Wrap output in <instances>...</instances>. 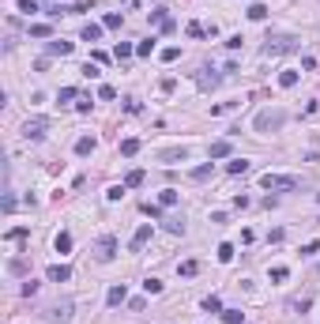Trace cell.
<instances>
[{
	"label": "cell",
	"mask_w": 320,
	"mask_h": 324,
	"mask_svg": "<svg viewBox=\"0 0 320 324\" xmlns=\"http://www.w3.org/2000/svg\"><path fill=\"white\" fill-rule=\"evenodd\" d=\"M98 98H106V102H110V98H117V91H113L110 83H102V87H98Z\"/></svg>",
	"instance_id": "33"
},
{
	"label": "cell",
	"mask_w": 320,
	"mask_h": 324,
	"mask_svg": "<svg viewBox=\"0 0 320 324\" xmlns=\"http://www.w3.org/2000/svg\"><path fill=\"white\" fill-rule=\"evenodd\" d=\"M147 241H151V222H144V226H140V230L132 234V241H128V245H132V253H140V249H144Z\"/></svg>",
	"instance_id": "6"
},
{
	"label": "cell",
	"mask_w": 320,
	"mask_h": 324,
	"mask_svg": "<svg viewBox=\"0 0 320 324\" xmlns=\"http://www.w3.org/2000/svg\"><path fill=\"white\" fill-rule=\"evenodd\" d=\"M30 34H34V38H49V23H34Z\"/></svg>",
	"instance_id": "29"
},
{
	"label": "cell",
	"mask_w": 320,
	"mask_h": 324,
	"mask_svg": "<svg viewBox=\"0 0 320 324\" xmlns=\"http://www.w3.org/2000/svg\"><path fill=\"white\" fill-rule=\"evenodd\" d=\"M222 321H226V324H241L245 313H241V309H222Z\"/></svg>",
	"instance_id": "22"
},
{
	"label": "cell",
	"mask_w": 320,
	"mask_h": 324,
	"mask_svg": "<svg viewBox=\"0 0 320 324\" xmlns=\"http://www.w3.org/2000/svg\"><path fill=\"white\" fill-rule=\"evenodd\" d=\"M294 49H298L294 34H275V38L264 42V53H268V57H283V53H294Z\"/></svg>",
	"instance_id": "2"
},
{
	"label": "cell",
	"mask_w": 320,
	"mask_h": 324,
	"mask_svg": "<svg viewBox=\"0 0 320 324\" xmlns=\"http://www.w3.org/2000/svg\"><path fill=\"white\" fill-rule=\"evenodd\" d=\"M287 275H290V272H287V268H283V264H279V268H271V279H275V283H283V279H287Z\"/></svg>",
	"instance_id": "38"
},
{
	"label": "cell",
	"mask_w": 320,
	"mask_h": 324,
	"mask_svg": "<svg viewBox=\"0 0 320 324\" xmlns=\"http://www.w3.org/2000/svg\"><path fill=\"white\" fill-rule=\"evenodd\" d=\"M76 98V87H60V94H57V102L64 106V102H72Z\"/></svg>",
	"instance_id": "28"
},
{
	"label": "cell",
	"mask_w": 320,
	"mask_h": 324,
	"mask_svg": "<svg viewBox=\"0 0 320 324\" xmlns=\"http://www.w3.org/2000/svg\"><path fill=\"white\" fill-rule=\"evenodd\" d=\"M132 53H136V45H128V42H121V45H117V49H113V57H117V60H128V57H132Z\"/></svg>",
	"instance_id": "23"
},
{
	"label": "cell",
	"mask_w": 320,
	"mask_h": 324,
	"mask_svg": "<svg viewBox=\"0 0 320 324\" xmlns=\"http://www.w3.org/2000/svg\"><path fill=\"white\" fill-rule=\"evenodd\" d=\"M102 26H106V30H121V15H117V11H110V15L102 19Z\"/></svg>",
	"instance_id": "24"
},
{
	"label": "cell",
	"mask_w": 320,
	"mask_h": 324,
	"mask_svg": "<svg viewBox=\"0 0 320 324\" xmlns=\"http://www.w3.org/2000/svg\"><path fill=\"white\" fill-rule=\"evenodd\" d=\"M26 238V226H15V230H8V241H23Z\"/></svg>",
	"instance_id": "36"
},
{
	"label": "cell",
	"mask_w": 320,
	"mask_h": 324,
	"mask_svg": "<svg viewBox=\"0 0 320 324\" xmlns=\"http://www.w3.org/2000/svg\"><path fill=\"white\" fill-rule=\"evenodd\" d=\"M159 204H162V207H173V204H177V188H162Z\"/></svg>",
	"instance_id": "20"
},
{
	"label": "cell",
	"mask_w": 320,
	"mask_h": 324,
	"mask_svg": "<svg viewBox=\"0 0 320 324\" xmlns=\"http://www.w3.org/2000/svg\"><path fill=\"white\" fill-rule=\"evenodd\" d=\"M98 38H102V26L98 23H87L83 26V42H98Z\"/></svg>",
	"instance_id": "15"
},
{
	"label": "cell",
	"mask_w": 320,
	"mask_h": 324,
	"mask_svg": "<svg viewBox=\"0 0 320 324\" xmlns=\"http://www.w3.org/2000/svg\"><path fill=\"white\" fill-rule=\"evenodd\" d=\"M106 302H110V306H125V302H128V290H125V283H117V287H110V294H106Z\"/></svg>",
	"instance_id": "8"
},
{
	"label": "cell",
	"mask_w": 320,
	"mask_h": 324,
	"mask_svg": "<svg viewBox=\"0 0 320 324\" xmlns=\"http://www.w3.org/2000/svg\"><path fill=\"white\" fill-rule=\"evenodd\" d=\"M136 53H140V57H151V53H155V38H151V42H140Z\"/></svg>",
	"instance_id": "30"
},
{
	"label": "cell",
	"mask_w": 320,
	"mask_h": 324,
	"mask_svg": "<svg viewBox=\"0 0 320 324\" xmlns=\"http://www.w3.org/2000/svg\"><path fill=\"white\" fill-rule=\"evenodd\" d=\"M249 19H256V23L268 19V8H264V4H253V8H249Z\"/></svg>",
	"instance_id": "25"
},
{
	"label": "cell",
	"mask_w": 320,
	"mask_h": 324,
	"mask_svg": "<svg viewBox=\"0 0 320 324\" xmlns=\"http://www.w3.org/2000/svg\"><path fill=\"white\" fill-rule=\"evenodd\" d=\"M53 245H57V253H72V234H68V230H60Z\"/></svg>",
	"instance_id": "13"
},
{
	"label": "cell",
	"mask_w": 320,
	"mask_h": 324,
	"mask_svg": "<svg viewBox=\"0 0 320 324\" xmlns=\"http://www.w3.org/2000/svg\"><path fill=\"white\" fill-rule=\"evenodd\" d=\"M45 128H49V121H45V117H30V121L23 125V136H26V140H42Z\"/></svg>",
	"instance_id": "4"
},
{
	"label": "cell",
	"mask_w": 320,
	"mask_h": 324,
	"mask_svg": "<svg viewBox=\"0 0 320 324\" xmlns=\"http://www.w3.org/2000/svg\"><path fill=\"white\" fill-rule=\"evenodd\" d=\"M260 185L268 188V192H294V188L302 185V181H298V177H290V173H264V177H260Z\"/></svg>",
	"instance_id": "1"
},
{
	"label": "cell",
	"mask_w": 320,
	"mask_h": 324,
	"mask_svg": "<svg viewBox=\"0 0 320 324\" xmlns=\"http://www.w3.org/2000/svg\"><path fill=\"white\" fill-rule=\"evenodd\" d=\"M207 155H211V159H226V155H230V140H215Z\"/></svg>",
	"instance_id": "12"
},
{
	"label": "cell",
	"mask_w": 320,
	"mask_h": 324,
	"mask_svg": "<svg viewBox=\"0 0 320 324\" xmlns=\"http://www.w3.org/2000/svg\"><path fill=\"white\" fill-rule=\"evenodd\" d=\"M136 151H140V140H136V136H128L125 144H121V155H125V159H132Z\"/></svg>",
	"instance_id": "16"
},
{
	"label": "cell",
	"mask_w": 320,
	"mask_h": 324,
	"mask_svg": "<svg viewBox=\"0 0 320 324\" xmlns=\"http://www.w3.org/2000/svg\"><path fill=\"white\" fill-rule=\"evenodd\" d=\"M94 253H98V260H113V256H117V238H113V234H106V238H98V245H94Z\"/></svg>",
	"instance_id": "5"
},
{
	"label": "cell",
	"mask_w": 320,
	"mask_h": 324,
	"mask_svg": "<svg viewBox=\"0 0 320 324\" xmlns=\"http://www.w3.org/2000/svg\"><path fill=\"white\" fill-rule=\"evenodd\" d=\"M283 125H287V113H283V110L256 113V132H275V128H283Z\"/></svg>",
	"instance_id": "3"
},
{
	"label": "cell",
	"mask_w": 320,
	"mask_h": 324,
	"mask_svg": "<svg viewBox=\"0 0 320 324\" xmlns=\"http://www.w3.org/2000/svg\"><path fill=\"white\" fill-rule=\"evenodd\" d=\"M196 268H200V264H196V260H185V264L177 268V272H181V275H196Z\"/></svg>",
	"instance_id": "35"
},
{
	"label": "cell",
	"mask_w": 320,
	"mask_h": 324,
	"mask_svg": "<svg viewBox=\"0 0 320 324\" xmlns=\"http://www.w3.org/2000/svg\"><path fill=\"white\" fill-rule=\"evenodd\" d=\"M45 275H49V283H64V279H72V268L68 264H53Z\"/></svg>",
	"instance_id": "9"
},
{
	"label": "cell",
	"mask_w": 320,
	"mask_h": 324,
	"mask_svg": "<svg viewBox=\"0 0 320 324\" xmlns=\"http://www.w3.org/2000/svg\"><path fill=\"white\" fill-rule=\"evenodd\" d=\"M159 57H162V60H166V64H169V60H177V57H181V49H177V45H166V49H162Z\"/></svg>",
	"instance_id": "27"
},
{
	"label": "cell",
	"mask_w": 320,
	"mask_h": 324,
	"mask_svg": "<svg viewBox=\"0 0 320 324\" xmlns=\"http://www.w3.org/2000/svg\"><path fill=\"white\" fill-rule=\"evenodd\" d=\"M45 49H49V57H68V53L76 49V45H72V42H60V38H57V42H49Z\"/></svg>",
	"instance_id": "11"
},
{
	"label": "cell",
	"mask_w": 320,
	"mask_h": 324,
	"mask_svg": "<svg viewBox=\"0 0 320 324\" xmlns=\"http://www.w3.org/2000/svg\"><path fill=\"white\" fill-rule=\"evenodd\" d=\"M121 196H125V185H113L110 192H106V200H121Z\"/></svg>",
	"instance_id": "39"
},
{
	"label": "cell",
	"mask_w": 320,
	"mask_h": 324,
	"mask_svg": "<svg viewBox=\"0 0 320 324\" xmlns=\"http://www.w3.org/2000/svg\"><path fill=\"white\" fill-rule=\"evenodd\" d=\"M91 151H94V140L91 136H79L76 140V155H91Z\"/></svg>",
	"instance_id": "17"
},
{
	"label": "cell",
	"mask_w": 320,
	"mask_h": 324,
	"mask_svg": "<svg viewBox=\"0 0 320 324\" xmlns=\"http://www.w3.org/2000/svg\"><path fill=\"white\" fill-rule=\"evenodd\" d=\"M144 290H147V294H162V279H147Z\"/></svg>",
	"instance_id": "31"
},
{
	"label": "cell",
	"mask_w": 320,
	"mask_h": 324,
	"mask_svg": "<svg viewBox=\"0 0 320 324\" xmlns=\"http://www.w3.org/2000/svg\"><path fill=\"white\" fill-rule=\"evenodd\" d=\"M200 34H207V30H203L200 23H188V38H200Z\"/></svg>",
	"instance_id": "40"
},
{
	"label": "cell",
	"mask_w": 320,
	"mask_h": 324,
	"mask_svg": "<svg viewBox=\"0 0 320 324\" xmlns=\"http://www.w3.org/2000/svg\"><path fill=\"white\" fill-rule=\"evenodd\" d=\"M144 185V170H128L125 173V188H140Z\"/></svg>",
	"instance_id": "14"
},
{
	"label": "cell",
	"mask_w": 320,
	"mask_h": 324,
	"mask_svg": "<svg viewBox=\"0 0 320 324\" xmlns=\"http://www.w3.org/2000/svg\"><path fill=\"white\" fill-rule=\"evenodd\" d=\"M8 272H15V275H23V272H26V264H23V260H11V264H8Z\"/></svg>",
	"instance_id": "41"
},
{
	"label": "cell",
	"mask_w": 320,
	"mask_h": 324,
	"mask_svg": "<svg viewBox=\"0 0 320 324\" xmlns=\"http://www.w3.org/2000/svg\"><path fill=\"white\" fill-rule=\"evenodd\" d=\"M294 83H298V72H294V68L279 72V87H294Z\"/></svg>",
	"instance_id": "19"
},
{
	"label": "cell",
	"mask_w": 320,
	"mask_h": 324,
	"mask_svg": "<svg viewBox=\"0 0 320 324\" xmlns=\"http://www.w3.org/2000/svg\"><path fill=\"white\" fill-rule=\"evenodd\" d=\"M19 11H26V15H34V11H38V4H34V0H19Z\"/></svg>",
	"instance_id": "37"
},
{
	"label": "cell",
	"mask_w": 320,
	"mask_h": 324,
	"mask_svg": "<svg viewBox=\"0 0 320 324\" xmlns=\"http://www.w3.org/2000/svg\"><path fill=\"white\" fill-rule=\"evenodd\" d=\"M159 159H162V162H169V166H173V162H185V159H188V151H185V147H166V151H162Z\"/></svg>",
	"instance_id": "7"
},
{
	"label": "cell",
	"mask_w": 320,
	"mask_h": 324,
	"mask_svg": "<svg viewBox=\"0 0 320 324\" xmlns=\"http://www.w3.org/2000/svg\"><path fill=\"white\" fill-rule=\"evenodd\" d=\"M203 309H207V313H222V302H219V294H207V298H203Z\"/></svg>",
	"instance_id": "18"
},
{
	"label": "cell",
	"mask_w": 320,
	"mask_h": 324,
	"mask_svg": "<svg viewBox=\"0 0 320 324\" xmlns=\"http://www.w3.org/2000/svg\"><path fill=\"white\" fill-rule=\"evenodd\" d=\"M192 177H196V181H207V177H211V166H196Z\"/></svg>",
	"instance_id": "34"
},
{
	"label": "cell",
	"mask_w": 320,
	"mask_h": 324,
	"mask_svg": "<svg viewBox=\"0 0 320 324\" xmlns=\"http://www.w3.org/2000/svg\"><path fill=\"white\" fill-rule=\"evenodd\" d=\"M219 260H222V264L234 260V245H230V241H226V245H219Z\"/></svg>",
	"instance_id": "26"
},
{
	"label": "cell",
	"mask_w": 320,
	"mask_h": 324,
	"mask_svg": "<svg viewBox=\"0 0 320 324\" xmlns=\"http://www.w3.org/2000/svg\"><path fill=\"white\" fill-rule=\"evenodd\" d=\"M144 215H151V219H159V215H162V204H151V200H147V204H144Z\"/></svg>",
	"instance_id": "32"
},
{
	"label": "cell",
	"mask_w": 320,
	"mask_h": 324,
	"mask_svg": "<svg viewBox=\"0 0 320 324\" xmlns=\"http://www.w3.org/2000/svg\"><path fill=\"white\" fill-rule=\"evenodd\" d=\"M226 173H249V162H245V159H234V162H226Z\"/></svg>",
	"instance_id": "21"
},
{
	"label": "cell",
	"mask_w": 320,
	"mask_h": 324,
	"mask_svg": "<svg viewBox=\"0 0 320 324\" xmlns=\"http://www.w3.org/2000/svg\"><path fill=\"white\" fill-rule=\"evenodd\" d=\"M49 317H53V321H60V324L72 321V302H60V306H53V309H49Z\"/></svg>",
	"instance_id": "10"
}]
</instances>
